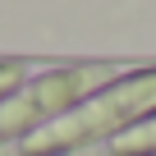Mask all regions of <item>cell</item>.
<instances>
[{
  "label": "cell",
  "instance_id": "1",
  "mask_svg": "<svg viewBox=\"0 0 156 156\" xmlns=\"http://www.w3.org/2000/svg\"><path fill=\"white\" fill-rule=\"evenodd\" d=\"M142 110H156V69L151 73H138L119 87H101V97H92L87 106H78L60 119H51L32 142H23L28 156H41V151H69V147H83L119 124H138Z\"/></svg>",
  "mask_w": 156,
  "mask_h": 156
},
{
  "label": "cell",
  "instance_id": "2",
  "mask_svg": "<svg viewBox=\"0 0 156 156\" xmlns=\"http://www.w3.org/2000/svg\"><path fill=\"white\" fill-rule=\"evenodd\" d=\"M101 78H106V64H78V69H60V73L41 78V83L14 92L5 106H0V142L14 138V133H23V129H37V124L60 119L69 106L87 101Z\"/></svg>",
  "mask_w": 156,
  "mask_h": 156
},
{
  "label": "cell",
  "instance_id": "3",
  "mask_svg": "<svg viewBox=\"0 0 156 156\" xmlns=\"http://www.w3.org/2000/svg\"><path fill=\"white\" fill-rule=\"evenodd\" d=\"M133 151H156V119H147V129L142 133H129V138H119L115 142V156H133Z\"/></svg>",
  "mask_w": 156,
  "mask_h": 156
},
{
  "label": "cell",
  "instance_id": "4",
  "mask_svg": "<svg viewBox=\"0 0 156 156\" xmlns=\"http://www.w3.org/2000/svg\"><path fill=\"white\" fill-rule=\"evenodd\" d=\"M14 78H19V64H0V97L14 92Z\"/></svg>",
  "mask_w": 156,
  "mask_h": 156
}]
</instances>
